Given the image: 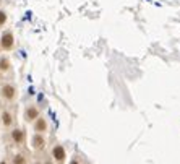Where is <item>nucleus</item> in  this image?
Returning a JSON list of instances; mask_svg holds the SVG:
<instances>
[{
    "mask_svg": "<svg viewBox=\"0 0 180 164\" xmlns=\"http://www.w3.org/2000/svg\"><path fill=\"white\" fill-rule=\"evenodd\" d=\"M2 46H3V49H10V47L13 46V36H11L10 33L3 34V38H2Z\"/></svg>",
    "mask_w": 180,
    "mask_h": 164,
    "instance_id": "1",
    "label": "nucleus"
},
{
    "mask_svg": "<svg viewBox=\"0 0 180 164\" xmlns=\"http://www.w3.org/2000/svg\"><path fill=\"white\" fill-rule=\"evenodd\" d=\"M54 156L57 161H62L63 158H65V149H63L62 146H55L54 148Z\"/></svg>",
    "mask_w": 180,
    "mask_h": 164,
    "instance_id": "2",
    "label": "nucleus"
},
{
    "mask_svg": "<svg viewBox=\"0 0 180 164\" xmlns=\"http://www.w3.org/2000/svg\"><path fill=\"white\" fill-rule=\"evenodd\" d=\"M13 94H15V89H13L11 86H5V88H3V96H5V98L10 99V98H13Z\"/></svg>",
    "mask_w": 180,
    "mask_h": 164,
    "instance_id": "3",
    "label": "nucleus"
},
{
    "mask_svg": "<svg viewBox=\"0 0 180 164\" xmlns=\"http://www.w3.org/2000/svg\"><path fill=\"white\" fill-rule=\"evenodd\" d=\"M34 146L36 148H42V146H44V140H42L41 137H34Z\"/></svg>",
    "mask_w": 180,
    "mask_h": 164,
    "instance_id": "4",
    "label": "nucleus"
},
{
    "mask_svg": "<svg viewBox=\"0 0 180 164\" xmlns=\"http://www.w3.org/2000/svg\"><path fill=\"white\" fill-rule=\"evenodd\" d=\"M23 137H25V135H23V132H21V130H15V132H13V138H15L16 141H21V140H23Z\"/></svg>",
    "mask_w": 180,
    "mask_h": 164,
    "instance_id": "5",
    "label": "nucleus"
},
{
    "mask_svg": "<svg viewBox=\"0 0 180 164\" xmlns=\"http://www.w3.org/2000/svg\"><path fill=\"white\" fill-rule=\"evenodd\" d=\"M44 128H46V122H44L42 119L38 120V124H36V130H38V132H42Z\"/></svg>",
    "mask_w": 180,
    "mask_h": 164,
    "instance_id": "6",
    "label": "nucleus"
},
{
    "mask_svg": "<svg viewBox=\"0 0 180 164\" xmlns=\"http://www.w3.org/2000/svg\"><path fill=\"white\" fill-rule=\"evenodd\" d=\"M36 116H38V111H36L34 107H31V109H28V119H34Z\"/></svg>",
    "mask_w": 180,
    "mask_h": 164,
    "instance_id": "7",
    "label": "nucleus"
},
{
    "mask_svg": "<svg viewBox=\"0 0 180 164\" xmlns=\"http://www.w3.org/2000/svg\"><path fill=\"white\" fill-rule=\"evenodd\" d=\"M7 68H8V60L2 59L0 60V70H7Z\"/></svg>",
    "mask_w": 180,
    "mask_h": 164,
    "instance_id": "8",
    "label": "nucleus"
},
{
    "mask_svg": "<svg viewBox=\"0 0 180 164\" xmlns=\"http://www.w3.org/2000/svg\"><path fill=\"white\" fill-rule=\"evenodd\" d=\"M3 122H5V125H8V124L11 122V119H10L8 114H3Z\"/></svg>",
    "mask_w": 180,
    "mask_h": 164,
    "instance_id": "9",
    "label": "nucleus"
},
{
    "mask_svg": "<svg viewBox=\"0 0 180 164\" xmlns=\"http://www.w3.org/2000/svg\"><path fill=\"white\" fill-rule=\"evenodd\" d=\"M5 18H7V16H5V13H3V11H0V25L5 23Z\"/></svg>",
    "mask_w": 180,
    "mask_h": 164,
    "instance_id": "10",
    "label": "nucleus"
},
{
    "mask_svg": "<svg viewBox=\"0 0 180 164\" xmlns=\"http://www.w3.org/2000/svg\"><path fill=\"white\" fill-rule=\"evenodd\" d=\"M15 164H25V159L23 158H15Z\"/></svg>",
    "mask_w": 180,
    "mask_h": 164,
    "instance_id": "11",
    "label": "nucleus"
},
{
    "mask_svg": "<svg viewBox=\"0 0 180 164\" xmlns=\"http://www.w3.org/2000/svg\"><path fill=\"white\" fill-rule=\"evenodd\" d=\"M71 164H78V162H75V161H73V162H71Z\"/></svg>",
    "mask_w": 180,
    "mask_h": 164,
    "instance_id": "12",
    "label": "nucleus"
},
{
    "mask_svg": "<svg viewBox=\"0 0 180 164\" xmlns=\"http://www.w3.org/2000/svg\"><path fill=\"white\" fill-rule=\"evenodd\" d=\"M2 164H5V162H2Z\"/></svg>",
    "mask_w": 180,
    "mask_h": 164,
    "instance_id": "13",
    "label": "nucleus"
}]
</instances>
